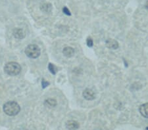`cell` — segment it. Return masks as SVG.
<instances>
[{"label": "cell", "mask_w": 148, "mask_h": 130, "mask_svg": "<svg viewBox=\"0 0 148 130\" xmlns=\"http://www.w3.org/2000/svg\"><path fill=\"white\" fill-rule=\"evenodd\" d=\"M21 110V107L15 101H9L3 105V111L7 115L13 116L18 114Z\"/></svg>", "instance_id": "1"}, {"label": "cell", "mask_w": 148, "mask_h": 130, "mask_svg": "<svg viewBox=\"0 0 148 130\" xmlns=\"http://www.w3.org/2000/svg\"><path fill=\"white\" fill-rule=\"evenodd\" d=\"M4 71L7 74L14 76L20 74L21 67L16 62H9L5 65Z\"/></svg>", "instance_id": "2"}, {"label": "cell", "mask_w": 148, "mask_h": 130, "mask_svg": "<svg viewBox=\"0 0 148 130\" xmlns=\"http://www.w3.org/2000/svg\"><path fill=\"white\" fill-rule=\"evenodd\" d=\"M25 54L31 59H36L40 55V49L37 45L30 44L25 49Z\"/></svg>", "instance_id": "3"}, {"label": "cell", "mask_w": 148, "mask_h": 130, "mask_svg": "<svg viewBox=\"0 0 148 130\" xmlns=\"http://www.w3.org/2000/svg\"><path fill=\"white\" fill-rule=\"evenodd\" d=\"M65 126L66 128L69 130H76L79 128L80 124L76 120H69L66 122Z\"/></svg>", "instance_id": "4"}, {"label": "cell", "mask_w": 148, "mask_h": 130, "mask_svg": "<svg viewBox=\"0 0 148 130\" xmlns=\"http://www.w3.org/2000/svg\"><path fill=\"white\" fill-rule=\"evenodd\" d=\"M106 46L107 48L111 49H116L119 47L118 42L113 39H107L106 42Z\"/></svg>", "instance_id": "5"}, {"label": "cell", "mask_w": 148, "mask_h": 130, "mask_svg": "<svg viewBox=\"0 0 148 130\" xmlns=\"http://www.w3.org/2000/svg\"><path fill=\"white\" fill-rule=\"evenodd\" d=\"M83 97L88 101H92L95 99V93L92 89H86L83 91Z\"/></svg>", "instance_id": "6"}, {"label": "cell", "mask_w": 148, "mask_h": 130, "mask_svg": "<svg viewBox=\"0 0 148 130\" xmlns=\"http://www.w3.org/2000/svg\"><path fill=\"white\" fill-rule=\"evenodd\" d=\"M13 34L14 37L16 39H22L25 38V32H24V30L21 28H15V30H13Z\"/></svg>", "instance_id": "7"}, {"label": "cell", "mask_w": 148, "mask_h": 130, "mask_svg": "<svg viewBox=\"0 0 148 130\" xmlns=\"http://www.w3.org/2000/svg\"><path fill=\"white\" fill-rule=\"evenodd\" d=\"M139 111L142 116L148 118V103L143 104L140 106Z\"/></svg>", "instance_id": "8"}, {"label": "cell", "mask_w": 148, "mask_h": 130, "mask_svg": "<svg viewBox=\"0 0 148 130\" xmlns=\"http://www.w3.org/2000/svg\"><path fill=\"white\" fill-rule=\"evenodd\" d=\"M63 55H65L66 57L70 58L71 56H73L75 54V50L73 47H66L63 49Z\"/></svg>", "instance_id": "9"}, {"label": "cell", "mask_w": 148, "mask_h": 130, "mask_svg": "<svg viewBox=\"0 0 148 130\" xmlns=\"http://www.w3.org/2000/svg\"><path fill=\"white\" fill-rule=\"evenodd\" d=\"M44 105L49 108L55 107V106H57V101L56 99H47L45 101Z\"/></svg>", "instance_id": "10"}, {"label": "cell", "mask_w": 148, "mask_h": 130, "mask_svg": "<svg viewBox=\"0 0 148 130\" xmlns=\"http://www.w3.org/2000/svg\"><path fill=\"white\" fill-rule=\"evenodd\" d=\"M52 9V5L51 4H50L49 3H44L41 6V10L44 12V13H50Z\"/></svg>", "instance_id": "11"}, {"label": "cell", "mask_w": 148, "mask_h": 130, "mask_svg": "<svg viewBox=\"0 0 148 130\" xmlns=\"http://www.w3.org/2000/svg\"><path fill=\"white\" fill-rule=\"evenodd\" d=\"M48 69L50 71V72L51 73V74H53V75L56 74V73L57 72V68L55 67V65H53V64H51V63L49 64Z\"/></svg>", "instance_id": "12"}, {"label": "cell", "mask_w": 148, "mask_h": 130, "mask_svg": "<svg viewBox=\"0 0 148 130\" xmlns=\"http://www.w3.org/2000/svg\"><path fill=\"white\" fill-rule=\"evenodd\" d=\"M86 43H87V46L90 47H92L93 46V45H94V42H93V40L91 37H88L87 39Z\"/></svg>", "instance_id": "13"}, {"label": "cell", "mask_w": 148, "mask_h": 130, "mask_svg": "<svg viewBox=\"0 0 148 130\" xmlns=\"http://www.w3.org/2000/svg\"><path fill=\"white\" fill-rule=\"evenodd\" d=\"M49 85V83L47 82V81H46L44 79L42 80V87L43 88H46V87L47 86H48Z\"/></svg>", "instance_id": "14"}, {"label": "cell", "mask_w": 148, "mask_h": 130, "mask_svg": "<svg viewBox=\"0 0 148 130\" xmlns=\"http://www.w3.org/2000/svg\"><path fill=\"white\" fill-rule=\"evenodd\" d=\"M63 13L66 15H69V16L71 15V13L70 11H69V9H67V7H64L63 9Z\"/></svg>", "instance_id": "15"}, {"label": "cell", "mask_w": 148, "mask_h": 130, "mask_svg": "<svg viewBox=\"0 0 148 130\" xmlns=\"http://www.w3.org/2000/svg\"><path fill=\"white\" fill-rule=\"evenodd\" d=\"M145 7H146V9H148V0L147 1V2H146V3H145Z\"/></svg>", "instance_id": "16"}]
</instances>
